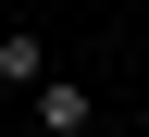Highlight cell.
<instances>
[{"mask_svg":"<svg viewBox=\"0 0 149 137\" xmlns=\"http://www.w3.org/2000/svg\"><path fill=\"white\" fill-rule=\"evenodd\" d=\"M87 125H100V100L74 75H37V137H87Z\"/></svg>","mask_w":149,"mask_h":137,"instance_id":"6da1fadb","label":"cell"},{"mask_svg":"<svg viewBox=\"0 0 149 137\" xmlns=\"http://www.w3.org/2000/svg\"><path fill=\"white\" fill-rule=\"evenodd\" d=\"M37 75H50V50L13 25V37H0V87H13V100H37Z\"/></svg>","mask_w":149,"mask_h":137,"instance_id":"7a4b0ae2","label":"cell"}]
</instances>
